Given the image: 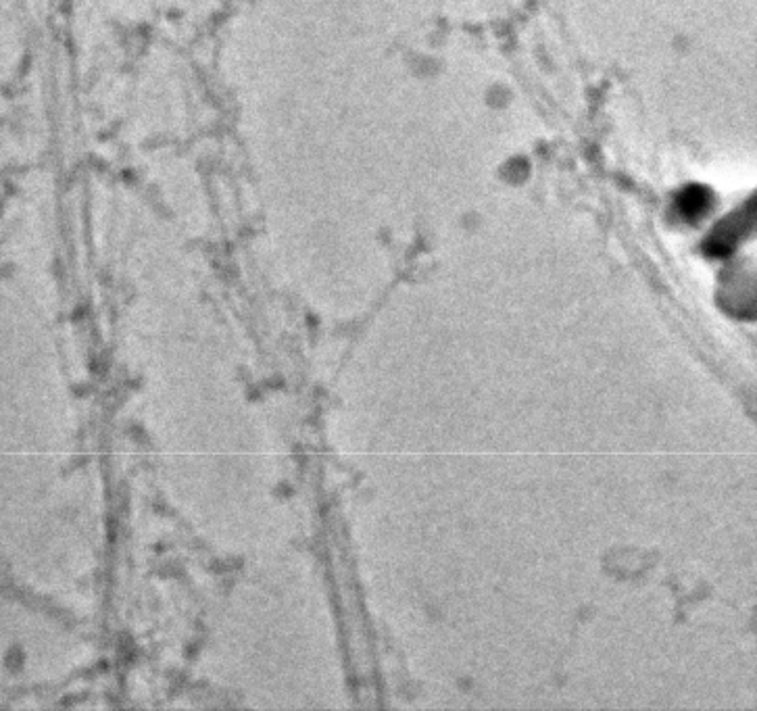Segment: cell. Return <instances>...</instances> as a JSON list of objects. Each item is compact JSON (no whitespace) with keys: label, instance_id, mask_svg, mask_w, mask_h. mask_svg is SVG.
<instances>
[{"label":"cell","instance_id":"cell-1","mask_svg":"<svg viewBox=\"0 0 757 711\" xmlns=\"http://www.w3.org/2000/svg\"><path fill=\"white\" fill-rule=\"evenodd\" d=\"M755 203L749 201L741 211L728 215L724 222L705 240V253L710 257H726L735 251L737 242L753 230Z\"/></svg>","mask_w":757,"mask_h":711},{"label":"cell","instance_id":"cell-2","mask_svg":"<svg viewBox=\"0 0 757 711\" xmlns=\"http://www.w3.org/2000/svg\"><path fill=\"white\" fill-rule=\"evenodd\" d=\"M714 205V194L712 190H707L705 186H689L680 192L676 199V209L678 215L685 219V222H697L707 211Z\"/></svg>","mask_w":757,"mask_h":711}]
</instances>
